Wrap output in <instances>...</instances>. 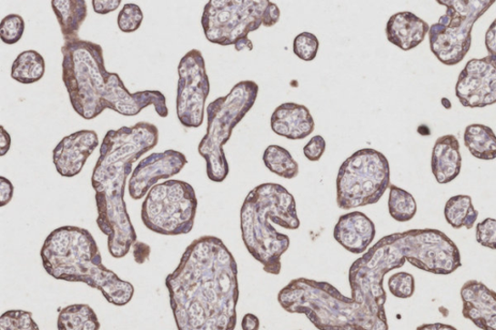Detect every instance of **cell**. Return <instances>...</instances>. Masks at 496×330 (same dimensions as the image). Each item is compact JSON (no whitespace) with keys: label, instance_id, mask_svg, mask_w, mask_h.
Listing matches in <instances>:
<instances>
[{"label":"cell","instance_id":"cell-34","mask_svg":"<svg viewBox=\"0 0 496 330\" xmlns=\"http://www.w3.org/2000/svg\"><path fill=\"white\" fill-rule=\"evenodd\" d=\"M94 10L99 15H107L116 11L120 4V0H93Z\"/></svg>","mask_w":496,"mask_h":330},{"label":"cell","instance_id":"cell-8","mask_svg":"<svg viewBox=\"0 0 496 330\" xmlns=\"http://www.w3.org/2000/svg\"><path fill=\"white\" fill-rule=\"evenodd\" d=\"M390 185L387 157L373 148L358 150L345 160L337 177V204L350 210L377 204Z\"/></svg>","mask_w":496,"mask_h":330},{"label":"cell","instance_id":"cell-41","mask_svg":"<svg viewBox=\"0 0 496 330\" xmlns=\"http://www.w3.org/2000/svg\"><path fill=\"white\" fill-rule=\"evenodd\" d=\"M441 103L443 104V106L446 108V109H450L452 108V106H450V102L447 99V98H443L441 100Z\"/></svg>","mask_w":496,"mask_h":330},{"label":"cell","instance_id":"cell-30","mask_svg":"<svg viewBox=\"0 0 496 330\" xmlns=\"http://www.w3.org/2000/svg\"><path fill=\"white\" fill-rule=\"evenodd\" d=\"M319 49V41L310 33L299 35L293 43L294 54L304 62H312L317 57Z\"/></svg>","mask_w":496,"mask_h":330},{"label":"cell","instance_id":"cell-20","mask_svg":"<svg viewBox=\"0 0 496 330\" xmlns=\"http://www.w3.org/2000/svg\"><path fill=\"white\" fill-rule=\"evenodd\" d=\"M52 8L65 42L79 39V30L87 16L85 0H53Z\"/></svg>","mask_w":496,"mask_h":330},{"label":"cell","instance_id":"cell-31","mask_svg":"<svg viewBox=\"0 0 496 330\" xmlns=\"http://www.w3.org/2000/svg\"><path fill=\"white\" fill-rule=\"evenodd\" d=\"M388 287L390 294L398 298H410L415 292L414 276L409 273H398L389 278Z\"/></svg>","mask_w":496,"mask_h":330},{"label":"cell","instance_id":"cell-29","mask_svg":"<svg viewBox=\"0 0 496 330\" xmlns=\"http://www.w3.org/2000/svg\"><path fill=\"white\" fill-rule=\"evenodd\" d=\"M25 24L17 14H10L0 24V38L7 45L18 43L25 33Z\"/></svg>","mask_w":496,"mask_h":330},{"label":"cell","instance_id":"cell-1","mask_svg":"<svg viewBox=\"0 0 496 330\" xmlns=\"http://www.w3.org/2000/svg\"><path fill=\"white\" fill-rule=\"evenodd\" d=\"M165 285L177 330L236 328L238 265L219 237L193 240Z\"/></svg>","mask_w":496,"mask_h":330},{"label":"cell","instance_id":"cell-19","mask_svg":"<svg viewBox=\"0 0 496 330\" xmlns=\"http://www.w3.org/2000/svg\"><path fill=\"white\" fill-rule=\"evenodd\" d=\"M461 169L460 143L454 135H446L435 143L432 149L431 170L440 185H447L458 177Z\"/></svg>","mask_w":496,"mask_h":330},{"label":"cell","instance_id":"cell-36","mask_svg":"<svg viewBox=\"0 0 496 330\" xmlns=\"http://www.w3.org/2000/svg\"><path fill=\"white\" fill-rule=\"evenodd\" d=\"M486 47L489 55L496 60V19L491 25L486 35Z\"/></svg>","mask_w":496,"mask_h":330},{"label":"cell","instance_id":"cell-12","mask_svg":"<svg viewBox=\"0 0 496 330\" xmlns=\"http://www.w3.org/2000/svg\"><path fill=\"white\" fill-rule=\"evenodd\" d=\"M456 95L462 106L484 108L496 103V60L474 58L461 72Z\"/></svg>","mask_w":496,"mask_h":330},{"label":"cell","instance_id":"cell-25","mask_svg":"<svg viewBox=\"0 0 496 330\" xmlns=\"http://www.w3.org/2000/svg\"><path fill=\"white\" fill-rule=\"evenodd\" d=\"M263 161L270 172L280 177L293 179L299 175V164L288 150L282 146L268 145L265 150Z\"/></svg>","mask_w":496,"mask_h":330},{"label":"cell","instance_id":"cell-11","mask_svg":"<svg viewBox=\"0 0 496 330\" xmlns=\"http://www.w3.org/2000/svg\"><path fill=\"white\" fill-rule=\"evenodd\" d=\"M177 73V118L187 128H198L204 122L205 104L210 92L202 53L195 49L187 53L180 59Z\"/></svg>","mask_w":496,"mask_h":330},{"label":"cell","instance_id":"cell-40","mask_svg":"<svg viewBox=\"0 0 496 330\" xmlns=\"http://www.w3.org/2000/svg\"><path fill=\"white\" fill-rule=\"evenodd\" d=\"M417 330H458L453 325L445 324H425L417 327Z\"/></svg>","mask_w":496,"mask_h":330},{"label":"cell","instance_id":"cell-10","mask_svg":"<svg viewBox=\"0 0 496 330\" xmlns=\"http://www.w3.org/2000/svg\"><path fill=\"white\" fill-rule=\"evenodd\" d=\"M447 7L438 23L430 28L431 52L440 62L454 66L462 62L471 47L474 24L495 4L493 0H442Z\"/></svg>","mask_w":496,"mask_h":330},{"label":"cell","instance_id":"cell-13","mask_svg":"<svg viewBox=\"0 0 496 330\" xmlns=\"http://www.w3.org/2000/svg\"><path fill=\"white\" fill-rule=\"evenodd\" d=\"M187 156L177 150L168 149L156 153L140 161L129 179L130 197L141 200L147 196L160 179H168L182 171L187 164Z\"/></svg>","mask_w":496,"mask_h":330},{"label":"cell","instance_id":"cell-7","mask_svg":"<svg viewBox=\"0 0 496 330\" xmlns=\"http://www.w3.org/2000/svg\"><path fill=\"white\" fill-rule=\"evenodd\" d=\"M259 85L253 81L238 83L229 95L219 97L207 107L208 127L198 153L206 160L207 175L214 183H223L229 175V163L223 146L233 129L244 119L257 102Z\"/></svg>","mask_w":496,"mask_h":330},{"label":"cell","instance_id":"cell-2","mask_svg":"<svg viewBox=\"0 0 496 330\" xmlns=\"http://www.w3.org/2000/svg\"><path fill=\"white\" fill-rule=\"evenodd\" d=\"M158 128L141 122L109 130L102 141L100 155L92 176L97 206V226L108 236V250L116 259L127 256L137 243L125 202L126 185L133 164L155 148Z\"/></svg>","mask_w":496,"mask_h":330},{"label":"cell","instance_id":"cell-37","mask_svg":"<svg viewBox=\"0 0 496 330\" xmlns=\"http://www.w3.org/2000/svg\"><path fill=\"white\" fill-rule=\"evenodd\" d=\"M11 137L5 126H0V156H5L10 150Z\"/></svg>","mask_w":496,"mask_h":330},{"label":"cell","instance_id":"cell-6","mask_svg":"<svg viewBox=\"0 0 496 330\" xmlns=\"http://www.w3.org/2000/svg\"><path fill=\"white\" fill-rule=\"evenodd\" d=\"M280 18L278 5L269 0H210L204 8L202 27L208 41L230 46L237 52L252 51L248 35L272 27Z\"/></svg>","mask_w":496,"mask_h":330},{"label":"cell","instance_id":"cell-4","mask_svg":"<svg viewBox=\"0 0 496 330\" xmlns=\"http://www.w3.org/2000/svg\"><path fill=\"white\" fill-rule=\"evenodd\" d=\"M40 256L44 269L55 279L85 283L116 306L131 302L133 285L102 264L96 239L86 229L64 226L54 230L45 239Z\"/></svg>","mask_w":496,"mask_h":330},{"label":"cell","instance_id":"cell-5","mask_svg":"<svg viewBox=\"0 0 496 330\" xmlns=\"http://www.w3.org/2000/svg\"><path fill=\"white\" fill-rule=\"evenodd\" d=\"M298 230L300 222L293 195L278 184H263L253 188L240 209V231L252 258L263 265L264 272L278 275L281 258L289 249L290 237L279 233L274 225Z\"/></svg>","mask_w":496,"mask_h":330},{"label":"cell","instance_id":"cell-15","mask_svg":"<svg viewBox=\"0 0 496 330\" xmlns=\"http://www.w3.org/2000/svg\"><path fill=\"white\" fill-rule=\"evenodd\" d=\"M462 315L477 327L496 330V293L477 280L463 284L461 290Z\"/></svg>","mask_w":496,"mask_h":330},{"label":"cell","instance_id":"cell-26","mask_svg":"<svg viewBox=\"0 0 496 330\" xmlns=\"http://www.w3.org/2000/svg\"><path fill=\"white\" fill-rule=\"evenodd\" d=\"M389 214L398 222H409L417 214V204L412 195L396 185H390Z\"/></svg>","mask_w":496,"mask_h":330},{"label":"cell","instance_id":"cell-22","mask_svg":"<svg viewBox=\"0 0 496 330\" xmlns=\"http://www.w3.org/2000/svg\"><path fill=\"white\" fill-rule=\"evenodd\" d=\"M58 330H99L95 310L87 305H72L59 312Z\"/></svg>","mask_w":496,"mask_h":330},{"label":"cell","instance_id":"cell-39","mask_svg":"<svg viewBox=\"0 0 496 330\" xmlns=\"http://www.w3.org/2000/svg\"><path fill=\"white\" fill-rule=\"evenodd\" d=\"M137 244H138L141 251H139V252L138 251H133L134 259L138 264H144L149 258L150 247L146 245L144 249H142L144 244L143 243H138V242H137Z\"/></svg>","mask_w":496,"mask_h":330},{"label":"cell","instance_id":"cell-33","mask_svg":"<svg viewBox=\"0 0 496 330\" xmlns=\"http://www.w3.org/2000/svg\"><path fill=\"white\" fill-rule=\"evenodd\" d=\"M326 150V141L325 139L318 135L314 136L304 147V155L308 160L311 162H317L321 159L324 155Z\"/></svg>","mask_w":496,"mask_h":330},{"label":"cell","instance_id":"cell-9","mask_svg":"<svg viewBox=\"0 0 496 330\" xmlns=\"http://www.w3.org/2000/svg\"><path fill=\"white\" fill-rule=\"evenodd\" d=\"M197 206L194 188L183 180L171 179L148 191L141 218L145 226L156 234L187 235L194 227Z\"/></svg>","mask_w":496,"mask_h":330},{"label":"cell","instance_id":"cell-23","mask_svg":"<svg viewBox=\"0 0 496 330\" xmlns=\"http://www.w3.org/2000/svg\"><path fill=\"white\" fill-rule=\"evenodd\" d=\"M44 57L36 51L29 50L21 53L12 65L13 80L30 85L40 81L45 74Z\"/></svg>","mask_w":496,"mask_h":330},{"label":"cell","instance_id":"cell-18","mask_svg":"<svg viewBox=\"0 0 496 330\" xmlns=\"http://www.w3.org/2000/svg\"><path fill=\"white\" fill-rule=\"evenodd\" d=\"M430 25L411 12L393 15L387 23L386 35L390 43L408 52L419 46L430 33Z\"/></svg>","mask_w":496,"mask_h":330},{"label":"cell","instance_id":"cell-38","mask_svg":"<svg viewBox=\"0 0 496 330\" xmlns=\"http://www.w3.org/2000/svg\"><path fill=\"white\" fill-rule=\"evenodd\" d=\"M243 330H259L260 329V320L258 316H255L254 314L248 313L245 315L242 321Z\"/></svg>","mask_w":496,"mask_h":330},{"label":"cell","instance_id":"cell-3","mask_svg":"<svg viewBox=\"0 0 496 330\" xmlns=\"http://www.w3.org/2000/svg\"><path fill=\"white\" fill-rule=\"evenodd\" d=\"M63 81L71 106L81 117L92 120L105 110L133 116L154 106L160 117H167V97L159 90L130 94L117 73L105 67L103 49L92 41L75 39L62 47Z\"/></svg>","mask_w":496,"mask_h":330},{"label":"cell","instance_id":"cell-28","mask_svg":"<svg viewBox=\"0 0 496 330\" xmlns=\"http://www.w3.org/2000/svg\"><path fill=\"white\" fill-rule=\"evenodd\" d=\"M143 19L144 15L140 6L134 4H127L118 13L117 25L120 32L132 34L140 28Z\"/></svg>","mask_w":496,"mask_h":330},{"label":"cell","instance_id":"cell-21","mask_svg":"<svg viewBox=\"0 0 496 330\" xmlns=\"http://www.w3.org/2000/svg\"><path fill=\"white\" fill-rule=\"evenodd\" d=\"M463 140L474 157L481 160L496 158V136L491 127L471 125L465 129Z\"/></svg>","mask_w":496,"mask_h":330},{"label":"cell","instance_id":"cell-14","mask_svg":"<svg viewBox=\"0 0 496 330\" xmlns=\"http://www.w3.org/2000/svg\"><path fill=\"white\" fill-rule=\"evenodd\" d=\"M98 145V135L94 130H80L65 137L53 152L57 173L65 177L78 175Z\"/></svg>","mask_w":496,"mask_h":330},{"label":"cell","instance_id":"cell-27","mask_svg":"<svg viewBox=\"0 0 496 330\" xmlns=\"http://www.w3.org/2000/svg\"><path fill=\"white\" fill-rule=\"evenodd\" d=\"M0 330H40L33 313L24 310L6 311L0 318Z\"/></svg>","mask_w":496,"mask_h":330},{"label":"cell","instance_id":"cell-16","mask_svg":"<svg viewBox=\"0 0 496 330\" xmlns=\"http://www.w3.org/2000/svg\"><path fill=\"white\" fill-rule=\"evenodd\" d=\"M377 235V228L370 218L360 212H353L339 217L334 229V238L345 250L365 254Z\"/></svg>","mask_w":496,"mask_h":330},{"label":"cell","instance_id":"cell-17","mask_svg":"<svg viewBox=\"0 0 496 330\" xmlns=\"http://www.w3.org/2000/svg\"><path fill=\"white\" fill-rule=\"evenodd\" d=\"M272 130L288 140H304L314 131V119L309 110L296 103H284L270 117Z\"/></svg>","mask_w":496,"mask_h":330},{"label":"cell","instance_id":"cell-32","mask_svg":"<svg viewBox=\"0 0 496 330\" xmlns=\"http://www.w3.org/2000/svg\"><path fill=\"white\" fill-rule=\"evenodd\" d=\"M476 240L479 245L496 250V219L487 218L477 225Z\"/></svg>","mask_w":496,"mask_h":330},{"label":"cell","instance_id":"cell-35","mask_svg":"<svg viewBox=\"0 0 496 330\" xmlns=\"http://www.w3.org/2000/svg\"><path fill=\"white\" fill-rule=\"evenodd\" d=\"M14 194V186L10 180L5 176H0V206L8 205Z\"/></svg>","mask_w":496,"mask_h":330},{"label":"cell","instance_id":"cell-24","mask_svg":"<svg viewBox=\"0 0 496 330\" xmlns=\"http://www.w3.org/2000/svg\"><path fill=\"white\" fill-rule=\"evenodd\" d=\"M444 215L448 224L454 229L471 230L478 219L479 213L474 208L472 199L468 195H458L446 203Z\"/></svg>","mask_w":496,"mask_h":330}]
</instances>
